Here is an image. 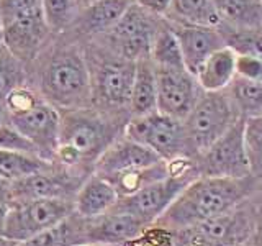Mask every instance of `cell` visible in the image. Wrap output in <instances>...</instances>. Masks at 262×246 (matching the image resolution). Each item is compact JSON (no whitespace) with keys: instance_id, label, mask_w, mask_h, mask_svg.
<instances>
[{"instance_id":"obj_1","label":"cell","mask_w":262,"mask_h":246,"mask_svg":"<svg viewBox=\"0 0 262 246\" xmlns=\"http://www.w3.org/2000/svg\"><path fill=\"white\" fill-rule=\"evenodd\" d=\"M27 84L57 110L92 107V87L84 45L66 33L53 35L27 66Z\"/></svg>"},{"instance_id":"obj_2","label":"cell","mask_w":262,"mask_h":246,"mask_svg":"<svg viewBox=\"0 0 262 246\" xmlns=\"http://www.w3.org/2000/svg\"><path fill=\"white\" fill-rule=\"evenodd\" d=\"M59 139L53 164L69 177L84 182L89 176L82 174V171L94 172L100 154L125 133L126 121L103 115L94 107L59 110Z\"/></svg>"},{"instance_id":"obj_3","label":"cell","mask_w":262,"mask_h":246,"mask_svg":"<svg viewBox=\"0 0 262 246\" xmlns=\"http://www.w3.org/2000/svg\"><path fill=\"white\" fill-rule=\"evenodd\" d=\"M257 184L259 179L254 176L243 179L199 176L184 187L154 225L177 232L218 217L249 200Z\"/></svg>"},{"instance_id":"obj_4","label":"cell","mask_w":262,"mask_h":246,"mask_svg":"<svg viewBox=\"0 0 262 246\" xmlns=\"http://www.w3.org/2000/svg\"><path fill=\"white\" fill-rule=\"evenodd\" d=\"M92 87V107L112 118L126 121L136 63L120 57L97 41L84 43Z\"/></svg>"},{"instance_id":"obj_5","label":"cell","mask_w":262,"mask_h":246,"mask_svg":"<svg viewBox=\"0 0 262 246\" xmlns=\"http://www.w3.org/2000/svg\"><path fill=\"white\" fill-rule=\"evenodd\" d=\"M8 123L38 148L41 158L53 162L59 139L61 113L28 84L18 87L5 100Z\"/></svg>"},{"instance_id":"obj_6","label":"cell","mask_w":262,"mask_h":246,"mask_svg":"<svg viewBox=\"0 0 262 246\" xmlns=\"http://www.w3.org/2000/svg\"><path fill=\"white\" fill-rule=\"evenodd\" d=\"M51 36L41 0H0V41L25 66L41 53Z\"/></svg>"},{"instance_id":"obj_7","label":"cell","mask_w":262,"mask_h":246,"mask_svg":"<svg viewBox=\"0 0 262 246\" xmlns=\"http://www.w3.org/2000/svg\"><path fill=\"white\" fill-rule=\"evenodd\" d=\"M256 223L257 213L251 212L246 200L218 217L169 233L172 246H243L251 240Z\"/></svg>"},{"instance_id":"obj_8","label":"cell","mask_w":262,"mask_h":246,"mask_svg":"<svg viewBox=\"0 0 262 246\" xmlns=\"http://www.w3.org/2000/svg\"><path fill=\"white\" fill-rule=\"evenodd\" d=\"M241 118L226 90H203L190 113L182 120L196 158Z\"/></svg>"},{"instance_id":"obj_9","label":"cell","mask_w":262,"mask_h":246,"mask_svg":"<svg viewBox=\"0 0 262 246\" xmlns=\"http://www.w3.org/2000/svg\"><path fill=\"white\" fill-rule=\"evenodd\" d=\"M162 22L164 16L147 12L133 2L105 35L92 41L100 43L120 57L136 63L143 57H149L152 41Z\"/></svg>"},{"instance_id":"obj_10","label":"cell","mask_w":262,"mask_h":246,"mask_svg":"<svg viewBox=\"0 0 262 246\" xmlns=\"http://www.w3.org/2000/svg\"><path fill=\"white\" fill-rule=\"evenodd\" d=\"M125 135L149 148L166 162L195 159L184 121L161 112L129 118L125 127Z\"/></svg>"},{"instance_id":"obj_11","label":"cell","mask_w":262,"mask_h":246,"mask_svg":"<svg viewBox=\"0 0 262 246\" xmlns=\"http://www.w3.org/2000/svg\"><path fill=\"white\" fill-rule=\"evenodd\" d=\"M71 215H74V199L69 197H51L10 205L0 236L18 244L62 223Z\"/></svg>"},{"instance_id":"obj_12","label":"cell","mask_w":262,"mask_h":246,"mask_svg":"<svg viewBox=\"0 0 262 246\" xmlns=\"http://www.w3.org/2000/svg\"><path fill=\"white\" fill-rule=\"evenodd\" d=\"M244 121L239 118L208 150L193 159L196 176L243 179L252 176L244 143Z\"/></svg>"},{"instance_id":"obj_13","label":"cell","mask_w":262,"mask_h":246,"mask_svg":"<svg viewBox=\"0 0 262 246\" xmlns=\"http://www.w3.org/2000/svg\"><path fill=\"white\" fill-rule=\"evenodd\" d=\"M74 225H76L77 246H128L149 228L131 213L118 209H113L105 215L95 218H80L74 213Z\"/></svg>"},{"instance_id":"obj_14","label":"cell","mask_w":262,"mask_h":246,"mask_svg":"<svg viewBox=\"0 0 262 246\" xmlns=\"http://www.w3.org/2000/svg\"><path fill=\"white\" fill-rule=\"evenodd\" d=\"M156 77L158 112L184 120L203 92L199 79L187 68H156Z\"/></svg>"},{"instance_id":"obj_15","label":"cell","mask_w":262,"mask_h":246,"mask_svg":"<svg viewBox=\"0 0 262 246\" xmlns=\"http://www.w3.org/2000/svg\"><path fill=\"white\" fill-rule=\"evenodd\" d=\"M159 162H162V159L154 151L123 133L100 154L94 166V172L113 180L131 172L152 168Z\"/></svg>"},{"instance_id":"obj_16","label":"cell","mask_w":262,"mask_h":246,"mask_svg":"<svg viewBox=\"0 0 262 246\" xmlns=\"http://www.w3.org/2000/svg\"><path fill=\"white\" fill-rule=\"evenodd\" d=\"M133 2L135 0H97L89 7L80 8L64 33L82 45L89 43L105 35Z\"/></svg>"},{"instance_id":"obj_17","label":"cell","mask_w":262,"mask_h":246,"mask_svg":"<svg viewBox=\"0 0 262 246\" xmlns=\"http://www.w3.org/2000/svg\"><path fill=\"white\" fill-rule=\"evenodd\" d=\"M176 36L179 39L180 51L185 68L193 76L200 71L203 63L218 51L220 48L226 46L225 38L218 28L213 27H199V25H172Z\"/></svg>"},{"instance_id":"obj_18","label":"cell","mask_w":262,"mask_h":246,"mask_svg":"<svg viewBox=\"0 0 262 246\" xmlns=\"http://www.w3.org/2000/svg\"><path fill=\"white\" fill-rule=\"evenodd\" d=\"M120 200V194L108 179L92 172L74 195V213L80 218H95L108 213Z\"/></svg>"},{"instance_id":"obj_19","label":"cell","mask_w":262,"mask_h":246,"mask_svg":"<svg viewBox=\"0 0 262 246\" xmlns=\"http://www.w3.org/2000/svg\"><path fill=\"white\" fill-rule=\"evenodd\" d=\"M158 112V77L151 57H143L136 61L135 80L129 98V115L144 117Z\"/></svg>"},{"instance_id":"obj_20","label":"cell","mask_w":262,"mask_h":246,"mask_svg":"<svg viewBox=\"0 0 262 246\" xmlns=\"http://www.w3.org/2000/svg\"><path fill=\"white\" fill-rule=\"evenodd\" d=\"M236 57L237 54L229 46L220 48L203 63L196 79L203 90H225L236 77Z\"/></svg>"},{"instance_id":"obj_21","label":"cell","mask_w":262,"mask_h":246,"mask_svg":"<svg viewBox=\"0 0 262 246\" xmlns=\"http://www.w3.org/2000/svg\"><path fill=\"white\" fill-rule=\"evenodd\" d=\"M164 18L172 25H199L213 28H220L221 25L215 0H172Z\"/></svg>"},{"instance_id":"obj_22","label":"cell","mask_w":262,"mask_h":246,"mask_svg":"<svg viewBox=\"0 0 262 246\" xmlns=\"http://www.w3.org/2000/svg\"><path fill=\"white\" fill-rule=\"evenodd\" d=\"M220 27L259 28L262 27V0H215Z\"/></svg>"},{"instance_id":"obj_23","label":"cell","mask_w":262,"mask_h":246,"mask_svg":"<svg viewBox=\"0 0 262 246\" xmlns=\"http://www.w3.org/2000/svg\"><path fill=\"white\" fill-rule=\"evenodd\" d=\"M51 168L53 162L43 159L38 154L0 150V179L7 180V182H13V180L36 174L41 171H48Z\"/></svg>"},{"instance_id":"obj_24","label":"cell","mask_w":262,"mask_h":246,"mask_svg":"<svg viewBox=\"0 0 262 246\" xmlns=\"http://www.w3.org/2000/svg\"><path fill=\"white\" fill-rule=\"evenodd\" d=\"M225 90L243 118H251L262 113V82L236 74Z\"/></svg>"},{"instance_id":"obj_25","label":"cell","mask_w":262,"mask_h":246,"mask_svg":"<svg viewBox=\"0 0 262 246\" xmlns=\"http://www.w3.org/2000/svg\"><path fill=\"white\" fill-rule=\"evenodd\" d=\"M149 57L156 68H185L176 31L166 18L156 33Z\"/></svg>"},{"instance_id":"obj_26","label":"cell","mask_w":262,"mask_h":246,"mask_svg":"<svg viewBox=\"0 0 262 246\" xmlns=\"http://www.w3.org/2000/svg\"><path fill=\"white\" fill-rule=\"evenodd\" d=\"M27 84V66L13 56L0 41V102L7 100L13 90Z\"/></svg>"},{"instance_id":"obj_27","label":"cell","mask_w":262,"mask_h":246,"mask_svg":"<svg viewBox=\"0 0 262 246\" xmlns=\"http://www.w3.org/2000/svg\"><path fill=\"white\" fill-rule=\"evenodd\" d=\"M226 46H229L239 56H252L262 59V27L259 28H228L220 27Z\"/></svg>"},{"instance_id":"obj_28","label":"cell","mask_w":262,"mask_h":246,"mask_svg":"<svg viewBox=\"0 0 262 246\" xmlns=\"http://www.w3.org/2000/svg\"><path fill=\"white\" fill-rule=\"evenodd\" d=\"M41 8L48 28L53 35L64 33L76 16L74 0H41Z\"/></svg>"},{"instance_id":"obj_29","label":"cell","mask_w":262,"mask_h":246,"mask_svg":"<svg viewBox=\"0 0 262 246\" xmlns=\"http://www.w3.org/2000/svg\"><path fill=\"white\" fill-rule=\"evenodd\" d=\"M244 143L252 176L262 179V113L256 115V117L246 118Z\"/></svg>"},{"instance_id":"obj_30","label":"cell","mask_w":262,"mask_h":246,"mask_svg":"<svg viewBox=\"0 0 262 246\" xmlns=\"http://www.w3.org/2000/svg\"><path fill=\"white\" fill-rule=\"evenodd\" d=\"M16 246H77L74 215L64 220L62 223L46 230V232L36 235L28 241L18 243Z\"/></svg>"},{"instance_id":"obj_31","label":"cell","mask_w":262,"mask_h":246,"mask_svg":"<svg viewBox=\"0 0 262 246\" xmlns=\"http://www.w3.org/2000/svg\"><path fill=\"white\" fill-rule=\"evenodd\" d=\"M0 150L41 156L39 151H38V148L33 145L27 136L21 135L13 125H10L8 121H5V123L0 125Z\"/></svg>"},{"instance_id":"obj_32","label":"cell","mask_w":262,"mask_h":246,"mask_svg":"<svg viewBox=\"0 0 262 246\" xmlns=\"http://www.w3.org/2000/svg\"><path fill=\"white\" fill-rule=\"evenodd\" d=\"M236 74L246 79L262 82V59L252 56H239L236 57Z\"/></svg>"},{"instance_id":"obj_33","label":"cell","mask_w":262,"mask_h":246,"mask_svg":"<svg viewBox=\"0 0 262 246\" xmlns=\"http://www.w3.org/2000/svg\"><path fill=\"white\" fill-rule=\"evenodd\" d=\"M135 2L143 7L144 10L151 12L158 16H166L169 8H170V2L172 0H135Z\"/></svg>"},{"instance_id":"obj_34","label":"cell","mask_w":262,"mask_h":246,"mask_svg":"<svg viewBox=\"0 0 262 246\" xmlns=\"http://www.w3.org/2000/svg\"><path fill=\"white\" fill-rule=\"evenodd\" d=\"M248 246H262V218H257L256 230H254L251 240L248 241Z\"/></svg>"},{"instance_id":"obj_35","label":"cell","mask_w":262,"mask_h":246,"mask_svg":"<svg viewBox=\"0 0 262 246\" xmlns=\"http://www.w3.org/2000/svg\"><path fill=\"white\" fill-rule=\"evenodd\" d=\"M10 184L12 182H7V180L0 179V202L4 203H10Z\"/></svg>"},{"instance_id":"obj_36","label":"cell","mask_w":262,"mask_h":246,"mask_svg":"<svg viewBox=\"0 0 262 246\" xmlns=\"http://www.w3.org/2000/svg\"><path fill=\"white\" fill-rule=\"evenodd\" d=\"M7 213H8V205L0 202V235H2V228L5 223V218H7Z\"/></svg>"},{"instance_id":"obj_37","label":"cell","mask_w":262,"mask_h":246,"mask_svg":"<svg viewBox=\"0 0 262 246\" xmlns=\"http://www.w3.org/2000/svg\"><path fill=\"white\" fill-rule=\"evenodd\" d=\"M97 2V0H74V7H76V13L80 10V8H85L89 7L90 4H94Z\"/></svg>"},{"instance_id":"obj_38","label":"cell","mask_w":262,"mask_h":246,"mask_svg":"<svg viewBox=\"0 0 262 246\" xmlns=\"http://www.w3.org/2000/svg\"><path fill=\"white\" fill-rule=\"evenodd\" d=\"M8 120V113H7V107L4 102H0V125Z\"/></svg>"},{"instance_id":"obj_39","label":"cell","mask_w":262,"mask_h":246,"mask_svg":"<svg viewBox=\"0 0 262 246\" xmlns=\"http://www.w3.org/2000/svg\"><path fill=\"white\" fill-rule=\"evenodd\" d=\"M0 246H16V243H12V241H8V240H5V238L0 236Z\"/></svg>"},{"instance_id":"obj_40","label":"cell","mask_w":262,"mask_h":246,"mask_svg":"<svg viewBox=\"0 0 262 246\" xmlns=\"http://www.w3.org/2000/svg\"><path fill=\"white\" fill-rule=\"evenodd\" d=\"M82 246H106V244H82Z\"/></svg>"},{"instance_id":"obj_41","label":"cell","mask_w":262,"mask_h":246,"mask_svg":"<svg viewBox=\"0 0 262 246\" xmlns=\"http://www.w3.org/2000/svg\"><path fill=\"white\" fill-rule=\"evenodd\" d=\"M243 246H248V243H246V244H243Z\"/></svg>"}]
</instances>
